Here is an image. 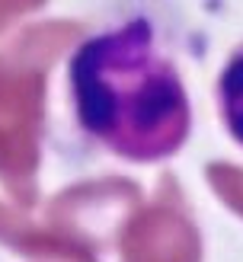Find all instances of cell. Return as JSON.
<instances>
[{"label": "cell", "mask_w": 243, "mask_h": 262, "mask_svg": "<svg viewBox=\"0 0 243 262\" xmlns=\"http://www.w3.org/2000/svg\"><path fill=\"white\" fill-rule=\"evenodd\" d=\"M217 99H221V119L227 131L243 147V45L224 64L221 80H217Z\"/></svg>", "instance_id": "2"}, {"label": "cell", "mask_w": 243, "mask_h": 262, "mask_svg": "<svg viewBox=\"0 0 243 262\" xmlns=\"http://www.w3.org/2000/svg\"><path fill=\"white\" fill-rule=\"evenodd\" d=\"M68 83L77 122L106 150L150 163L183 147L189 99L150 23L131 19L86 38L71 58Z\"/></svg>", "instance_id": "1"}]
</instances>
